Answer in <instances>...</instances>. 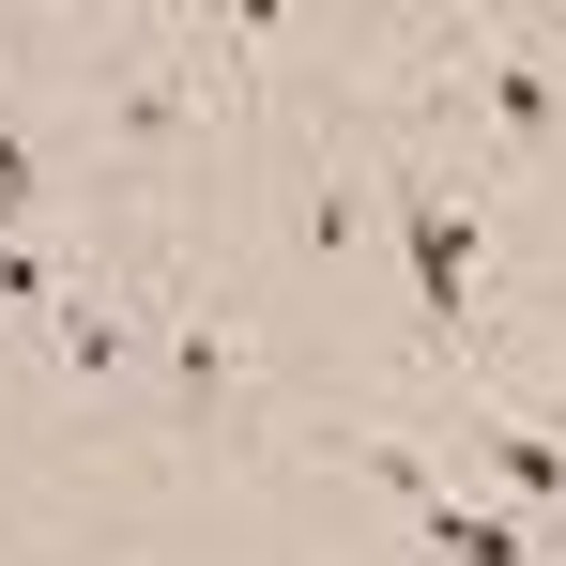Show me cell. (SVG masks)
<instances>
[{
  "instance_id": "cell-1",
  "label": "cell",
  "mask_w": 566,
  "mask_h": 566,
  "mask_svg": "<svg viewBox=\"0 0 566 566\" xmlns=\"http://www.w3.org/2000/svg\"><path fill=\"white\" fill-rule=\"evenodd\" d=\"M398 276L429 322H474V276H490V230H474L460 185H398Z\"/></svg>"
},
{
  "instance_id": "cell-2",
  "label": "cell",
  "mask_w": 566,
  "mask_h": 566,
  "mask_svg": "<svg viewBox=\"0 0 566 566\" xmlns=\"http://www.w3.org/2000/svg\"><path fill=\"white\" fill-rule=\"evenodd\" d=\"M474 107H490V138H521V154H536V138L566 123V77L536 62V46H474Z\"/></svg>"
},
{
  "instance_id": "cell-3",
  "label": "cell",
  "mask_w": 566,
  "mask_h": 566,
  "mask_svg": "<svg viewBox=\"0 0 566 566\" xmlns=\"http://www.w3.org/2000/svg\"><path fill=\"white\" fill-rule=\"evenodd\" d=\"M474 460L505 474V505H521V521H552V505H566V444H552V429H521V413H490V429H474Z\"/></svg>"
},
{
  "instance_id": "cell-4",
  "label": "cell",
  "mask_w": 566,
  "mask_h": 566,
  "mask_svg": "<svg viewBox=\"0 0 566 566\" xmlns=\"http://www.w3.org/2000/svg\"><path fill=\"white\" fill-rule=\"evenodd\" d=\"M413 521H429V552H444V566H521V521H505V505H460L444 474L413 490Z\"/></svg>"
},
{
  "instance_id": "cell-5",
  "label": "cell",
  "mask_w": 566,
  "mask_h": 566,
  "mask_svg": "<svg viewBox=\"0 0 566 566\" xmlns=\"http://www.w3.org/2000/svg\"><path fill=\"white\" fill-rule=\"evenodd\" d=\"M62 353H77V368H123L138 337H123V306H77V291H62Z\"/></svg>"
},
{
  "instance_id": "cell-6",
  "label": "cell",
  "mask_w": 566,
  "mask_h": 566,
  "mask_svg": "<svg viewBox=\"0 0 566 566\" xmlns=\"http://www.w3.org/2000/svg\"><path fill=\"white\" fill-rule=\"evenodd\" d=\"M306 245H322V261H353V245H368V199L322 185V199H306Z\"/></svg>"
},
{
  "instance_id": "cell-7",
  "label": "cell",
  "mask_w": 566,
  "mask_h": 566,
  "mask_svg": "<svg viewBox=\"0 0 566 566\" xmlns=\"http://www.w3.org/2000/svg\"><path fill=\"white\" fill-rule=\"evenodd\" d=\"M15 199H31V138L0 123V245H15Z\"/></svg>"
},
{
  "instance_id": "cell-8",
  "label": "cell",
  "mask_w": 566,
  "mask_h": 566,
  "mask_svg": "<svg viewBox=\"0 0 566 566\" xmlns=\"http://www.w3.org/2000/svg\"><path fill=\"white\" fill-rule=\"evenodd\" d=\"M552 552H566V505H552Z\"/></svg>"
}]
</instances>
